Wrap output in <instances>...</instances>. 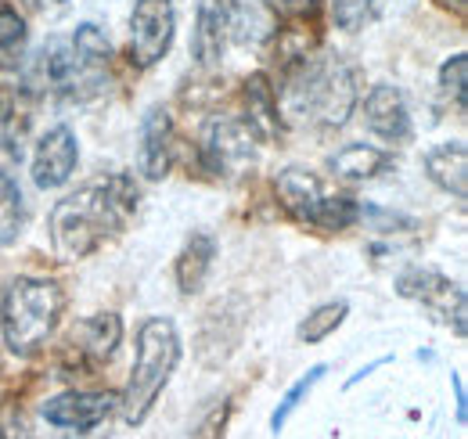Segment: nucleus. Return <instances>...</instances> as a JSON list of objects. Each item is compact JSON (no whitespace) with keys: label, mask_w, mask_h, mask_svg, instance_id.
Wrapping results in <instances>:
<instances>
[{"label":"nucleus","mask_w":468,"mask_h":439,"mask_svg":"<svg viewBox=\"0 0 468 439\" xmlns=\"http://www.w3.org/2000/svg\"><path fill=\"white\" fill-rule=\"evenodd\" d=\"M141 187L130 173H112L109 180L87 184L83 191L61 198L51 209V238L65 260L90 256L105 238L119 234L137 213Z\"/></svg>","instance_id":"f257e3e1"},{"label":"nucleus","mask_w":468,"mask_h":439,"mask_svg":"<svg viewBox=\"0 0 468 439\" xmlns=\"http://www.w3.org/2000/svg\"><path fill=\"white\" fill-rule=\"evenodd\" d=\"M278 112L295 126L335 130L356 109V72L339 55H299L285 69Z\"/></svg>","instance_id":"f03ea898"},{"label":"nucleus","mask_w":468,"mask_h":439,"mask_svg":"<svg viewBox=\"0 0 468 439\" xmlns=\"http://www.w3.org/2000/svg\"><path fill=\"white\" fill-rule=\"evenodd\" d=\"M180 364V335L170 317H148L137 331V357H133V375L122 392V418L126 425H141L166 389L170 375Z\"/></svg>","instance_id":"7ed1b4c3"},{"label":"nucleus","mask_w":468,"mask_h":439,"mask_svg":"<svg viewBox=\"0 0 468 439\" xmlns=\"http://www.w3.org/2000/svg\"><path fill=\"white\" fill-rule=\"evenodd\" d=\"M61 306H65V295L55 281L48 277L11 281L4 292V310H0L7 349L18 357H33L58 325Z\"/></svg>","instance_id":"20e7f679"},{"label":"nucleus","mask_w":468,"mask_h":439,"mask_svg":"<svg viewBox=\"0 0 468 439\" xmlns=\"http://www.w3.org/2000/svg\"><path fill=\"white\" fill-rule=\"evenodd\" d=\"M274 187H278L282 206L303 223H314L321 230H346V227L356 223L360 206L346 195L328 191V184L310 169H299V166L282 169Z\"/></svg>","instance_id":"39448f33"},{"label":"nucleus","mask_w":468,"mask_h":439,"mask_svg":"<svg viewBox=\"0 0 468 439\" xmlns=\"http://www.w3.org/2000/svg\"><path fill=\"white\" fill-rule=\"evenodd\" d=\"M202 159L217 177H241L256 163V137L241 119L217 115L202 134Z\"/></svg>","instance_id":"423d86ee"},{"label":"nucleus","mask_w":468,"mask_h":439,"mask_svg":"<svg viewBox=\"0 0 468 439\" xmlns=\"http://www.w3.org/2000/svg\"><path fill=\"white\" fill-rule=\"evenodd\" d=\"M174 0H137L130 15V61L137 69L155 65L174 44Z\"/></svg>","instance_id":"0eeeda50"},{"label":"nucleus","mask_w":468,"mask_h":439,"mask_svg":"<svg viewBox=\"0 0 468 439\" xmlns=\"http://www.w3.org/2000/svg\"><path fill=\"white\" fill-rule=\"evenodd\" d=\"M397 292L404 299H418L421 306H429L436 314V321L454 325L458 335H465V292L451 277L425 271V267H410L397 277Z\"/></svg>","instance_id":"6e6552de"},{"label":"nucleus","mask_w":468,"mask_h":439,"mask_svg":"<svg viewBox=\"0 0 468 439\" xmlns=\"http://www.w3.org/2000/svg\"><path fill=\"white\" fill-rule=\"evenodd\" d=\"M119 338H122V321L116 314H94L80 321L65 338V364L76 371H94L98 364L112 360Z\"/></svg>","instance_id":"1a4fd4ad"},{"label":"nucleus","mask_w":468,"mask_h":439,"mask_svg":"<svg viewBox=\"0 0 468 439\" xmlns=\"http://www.w3.org/2000/svg\"><path fill=\"white\" fill-rule=\"evenodd\" d=\"M119 396L116 392H61L55 400L44 403V418L58 429H94L101 425L112 411H116Z\"/></svg>","instance_id":"9d476101"},{"label":"nucleus","mask_w":468,"mask_h":439,"mask_svg":"<svg viewBox=\"0 0 468 439\" xmlns=\"http://www.w3.org/2000/svg\"><path fill=\"white\" fill-rule=\"evenodd\" d=\"M80 163V145H76V134L69 126H55L40 137L37 145V155H33V184L51 191V187H61L72 169Z\"/></svg>","instance_id":"9b49d317"},{"label":"nucleus","mask_w":468,"mask_h":439,"mask_svg":"<svg viewBox=\"0 0 468 439\" xmlns=\"http://www.w3.org/2000/svg\"><path fill=\"white\" fill-rule=\"evenodd\" d=\"M234 7L238 0H198V18H195V40L191 51L202 69H217L224 58V44L231 33Z\"/></svg>","instance_id":"f8f14e48"},{"label":"nucleus","mask_w":468,"mask_h":439,"mask_svg":"<svg viewBox=\"0 0 468 439\" xmlns=\"http://www.w3.org/2000/svg\"><path fill=\"white\" fill-rule=\"evenodd\" d=\"M364 119L371 126V134H378L382 141H410V115H408V102L397 87L389 83H378L371 87V94L364 98Z\"/></svg>","instance_id":"ddd939ff"},{"label":"nucleus","mask_w":468,"mask_h":439,"mask_svg":"<svg viewBox=\"0 0 468 439\" xmlns=\"http://www.w3.org/2000/svg\"><path fill=\"white\" fill-rule=\"evenodd\" d=\"M241 102H245V119L241 123L252 130V137L263 141V145H274L282 137V112H278V94H274V87L263 72L245 80Z\"/></svg>","instance_id":"4468645a"},{"label":"nucleus","mask_w":468,"mask_h":439,"mask_svg":"<svg viewBox=\"0 0 468 439\" xmlns=\"http://www.w3.org/2000/svg\"><path fill=\"white\" fill-rule=\"evenodd\" d=\"M174 166V119L166 109H148L141 123V173L148 180H163Z\"/></svg>","instance_id":"2eb2a0df"},{"label":"nucleus","mask_w":468,"mask_h":439,"mask_svg":"<svg viewBox=\"0 0 468 439\" xmlns=\"http://www.w3.org/2000/svg\"><path fill=\"white\" fill-rule=\"evenodd\" d=\"M425 173L436 187H443L454 198L468 195V148L462 141H443L425 152Z\"/></svg>","instance_id":"dca6fc26"},{"label":"nucleus","mask_w":468,"mask_h":439,"mask_svg":"<svg viewBox=\"0 0 468 439\" xmlns=\"http://www.w3.org/2000/svg\"><path fill=\"white\" fill-rule=\"evenodd\" d=\"M213 260H217V241L206 230L191 234L187 245L176 256V284H180L184 295H195L206 284V277L213 271Z\"/></svg>","instance_id":"f3484780"},{"label":"nucleus","mask_w":468,"mask_h":439,"mask_svg":"<svg viewBox=\"0 0 468 439\" xmlns=\"http://www.w3.org/2000/svg\"><path fill=\"white\" fill-rule=\"evenodd\" d=\"M393 166V155L382 152V148H371V145H346L332 155V173L346 184H360V180H371L378 173H386Z\"/></svg>","instance_id":"a211bd4d"},{"label":"nucleus","mask_w":468,"mask_h":439,"mask_svg":"<svg viewBox=\"0 0 468 439\" xmlns=\"http://www.w3.org/2000/svg\"><path fill=\"white\" fill-rule=\"evenodd\" d=\"M26 227V202L11 173H0V245H15Z\"/></svg>","instance_id":"6ab92c4d"},{"label":"nucleus","mask_w":468,"mask_h":439,"mask_svg":"<svg viewBox=\"0 0 468 439\" xmlns=\"http://www.w3.org/2000/svg\"><path fill=\"white\" fill-rule=\"evenodd\" d=\"M346 314H350V303L346 299H335V303H324V306H317L303 325H299V338L306 342V346H314V342H324L332 331L339 328L343 321H346Z\"/></svg>","instance_id":"aec40b11"},{"label":"nucleus","mask_w":468,"mask_h":439,"mask_svg":"<svg viewBox=\"0 0 468 439\" xmlns=\"http://www.w3.org/2000/svg\"><path fill=\"white\" fill-rule=\"evenodd\" d=\"M324 371H328L324 364L310 368V371H306V375H303V379H299V382H295L292 389L282 396V403H278V411H274V418H271V429H274V433H282V429L289 425V418H292L295 411H299V403L310 396V389H314V385L324 379Z\"/></svg>","instance_id":"412c9836"},{"label":"nucleus","mask_w":468,"mask_h":439,"mask_svg":"<svg viewBox=\"0 0 468 439\" xmlns=\"http://www.w3.org/2000/svg\"><path fill=\"white\" fill-rule=\"evenodd\" d=\"M378 0H332V15H335V26L346 29V33H356L371 15H375Z\"/></svg>","instance_id":"4be33fe9"},{"label":"nucleus","mask_w":468,"mask_h":439,"mask_svg":"<svg viewBox=\"0 0 468 439\" xmlns=\"http://www.w3.org/2000/svg\"><path fill=\"white\" fill-rule=\"evenodd\" d=\"M465 83H468V58L454 55L440 69V87H443L447 98L458 102V109H465Z\"/></svg>","instance_id":"5701e85b"},{"label":"nucleus","mask_w":468,"mask_h":439,"mask_svg":"<svg viewBox=\"0 0 468 439\" xmlns=\"http://www.w3.org/2000/svg\"><path fill=\"white\" fill-rule=\"evenodd\" d=\"M228 418H231V400H217V403L198 418V425L191 429V439H224Z\"/></svg>","instance_id":"b1692460"},{"label":"nucleus","mask_w":468,"mask_h":439,"mask_svg":"<svg viewBox=\"0 0 468 439\" xmlns=\"http://www.w3.org/2000/svg\"><path fill=\"white\" fill-rule=\"evenodd\" d=\"M22 40H26V22H22V15H18L15 7L0 4V51L18 48Z\"/></svg>","instance_id":"393cba45"},{"label":"nucleus","mask_w":468,"mask_h":439,"mask_svg":"<svg viewBox=\"0 0 468 439\" xmlns=\"http://www.w3.org/2000/svg\"><path fill=\"white\" fill-rule=\"evenodd\" d=\"M274 4H278V11L289 15V18H306V15L317 11L321 0H274Z\"/></svg>","instance_id":"a878e982"},{"label":"nucleus","mask_w":468,"mask_h":439,"mask_svg":"<svg viewBox=\"0 0 468 439\" xmlns=\"http://www.w3.org/2000/svg\"><path fill=\"white\" fill-rule=\"evenodd\" d=\"M0 439H29V436H26V425H22V422L0 418Z\"/></svg>","instance_id":"bb28decb"},{"label":"nucleus","mask_w":468,"mask_h":439,"mask_svg":"<svg viewBox=\"0 0 468 439\" xmlns=\"http://www.w3.org/2000/svg\"><path fill=\"white\" fill-rule=\"evenodd\" d=\"M11 115H15V98H11V91L0 87V126H4Z\"/></svg>","instance_id":"cd10ccee"},{"label":"nucleus","mask_w":468,"mask_h":439,"mask_svg":"<svg viewBox=\"0 0 468 439\" xmlns=\"http://www.w3.org/2000/svg\"><path fill=\"white\" fill-rule=\"evenodd\" d=\"M454 392H458V422L465 425V385H462L458 375H454Z\"/></svg>","instance_id":"c85d7f7f"},{"label":"nucleus","mask_w":468,"mask_h":439,"mask_svg":"<svg viewBox=\"0 0 468 439\" xmlns=\"http://www.w3.org/2000/svg\"><path fill=\"white\" fill-rule=\"evenodd\" d=\"M447 7H454V11H465V0H443Z\"/></svg>","instance_id":"c756f323"},{"label":"nucleus","mask_w":468,"mask_h":439,"mask_svg":"<svg viewBox=\"0 0 468 439\" xmlns=\"http://www.w3.org/2000/svg\"><path fill=\"white\" fill-rule=\"evenodd\" d=\"M33 4H37V7H44V4H48V0H33Z\"/></svg>","instance_id":"7c9ffc66"}]
</instances>
